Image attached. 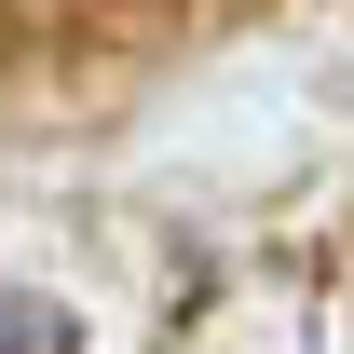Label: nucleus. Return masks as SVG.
<instances>
[{
	"label": "nucleus",
	"mask_w": 354,
	"mask_h": 354,
	"mask_svg": "<svg viewBox=\"0 0 354 354\" xmlns=\"http://www.w3.org/2000/svg\"><path fill=\"white\" fill-rule=\"evenodd\" d=\"M0 354H55V313L41 300H0Z\"/></svg>",
	"instance_id": "obj_1"
}]
</instances>
